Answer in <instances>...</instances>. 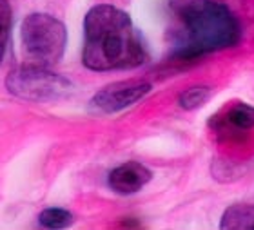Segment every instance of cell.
<instances>
[{"label": "cell", "mask_w": 254, "mask_h": 230, "mask_svg": "<svg viewBox=\"0 0 254 230\" xmlns=\"http://www.w3.org/2000/svg\"><path fill=\"white\" fill-rule=\"evenodd\" d=\"M151 178H153V172L145 165H142L140 162H126L109 172L107 183L113 192L131 196L142 190L151 181Z\"/></svg>", "instance_id": "6"}, {"label": "cell", "mask_w": 254, "mask_h": 230, "mask_svg": "<svg viewBox=\"0 0 254 230\" xmlns=\"http://www.w3.org/2000/svg\"><path fill=\"white\" fill-rule=\"evenodd\" d=\"M151 85L149 84H136V82H118V84L107 85L102 91L91 98L89 107L95 113L100 115H113L118 111H124L127 107L134 105L136 102L149 94Z\"/></svg>", "instance_id": "5"}, {"label": "cell", "mask_w": 254, "mask_h": 230, "mask_svg": "<svg viewBox=\"0 0 254 230\" xmlns=\"http://www.w3.org/2000/svg\"><path fill=\"white\" fill-rule=\"evenodd\" d=\"M5 87L11 94L29 102H53L73 91V84L67 78L40 63L22 65L11 71L5 78Z\"/></svg>", "instance_id": "4"}, {"label": "cell", "mask_w": 254, "mask_h": 230, "mask_svg": "<svg viewBox=\"0 0 254 230\" xmlns=\"http://www.w3.org/2000/svg\"><path fill=\"white\" fill-rule=\"evenodd\" d=\"M38 223L44 229H65L73 223V214L60 207H49L38 216Z\"/></svg>", "instance_id": "10"}, {"label": "cell", "mask_w": 254, "mask_h": 230, "mask_svg": "<svg viewBox=\"0 0 254 230\" xmlns=\"http://www.w3.org/2000/svg\"><path fill=\"white\" fill-rule=\"evenodd\" d=\"M142 33L126 11L98 4L84 18L82 63L91 71H127L147 62Z\"/></svg>", "instance_id": "1"}, {"label": "cell", "mask_w": 254, "mask_h": 230, "mask_svg": "<svg viewBox=\"0 0 254 230\" xmlns=\"http://www.w3.org/2000/svg\"><path fill=\"white\" fill-rule=\"evenodd\" d=\"M223 230H254V203H238L229 207L220 220Z\"/></svg>", "instance_id": "7"}, {"label": "cell", "mask_w": 254, "mask_h": 230, "mask_svg": "<svg viewBox=\"0 0 254 230\" xmlns=\"http://www.w3.org/2000/svg\"><path fill=\"white\" fill-rule=\"evenodd\" d=\"M216 127L234 129V131H249L254 127V107L249 104H236L225 113L222 121H216Z\"/></svg>", "instance_id": "8"}, {"label": "cell", "mask_w": 254, "mask_h": 230, "mask_svg": "<svg viewBox=\"0 0 254 230\" xmlns=\"http://www.w3.org/2000/svg\"><path fill=\"white\" fill-rule=\"evenodd\" d=\"M13 11L7 0H0V58H4L7 40H9L11 22H13Z\"/></svg>", "instance_id": "11"}, {"label": "cell", "mask_w": 254, "mask_h": 230, "mask_svg": "<svg viewBox=\"0 0 254 230\" xmlns=\"http://www.w3.org/2000/svg\"><path fill=\"white\" fill-rule=\"evenodd\" d=\"M211 87L209 85H194L178 96V105L186 111H194L201 105H205L211 98Z\"/></svg>", "instance_id": "9"}, {"label": "cell", "mask_w": 254, "mask_h": 230, "mask_svg": "<svg viewBox=\"0 0 254 230\" xmlns=\"http://www.w3.org/2000/svg\"><path fill=\"white\" fill-rule=\"evenodd\" d=\"M173 57L192 60L238 46L242 24L229 5L218 0H187L176 11Z\"/></svg>", "instance_id": "2"}, {"label": "cell", "mask_w": 254, "mask_h": 230, "mask_svg": "<svg viewBox=\"0 0 254 230\" xmlns=\"http://www.w3.org/2000/svg\"><path fill=\"white\" fill-rule=\"evenodd\" d=\"M22 46L40 65L60 62L67 46V29L59 18L48 13H31L22 20Z\"/></svg>", "instance_id": "3"}]
</instances>
